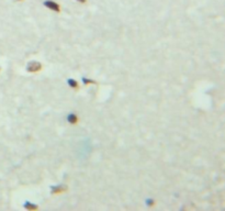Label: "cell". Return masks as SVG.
I'll use <instances>...</instances> for the list:
<instances>
[{"label":"cell","mask_w":225,"mask_h":211,"mask_svg":"<svg viewBox=\"0 0 225 211\" xmlns=\"http://www.w3.org/2000/svg\"><path fill=\"white\" fill-rule=\"evenodd\" d=\"M44 6L47 9L52 10V11H55V12L60 11V6L58 5L57 2L53 1V0H46V1H44Z\"/></svg>","instance_id":"6da1fadb"},{"label":"cell","mask_w":225,"mask_h":211,"mask_svg":"<svg viewBox=\"0 0 225 211\" xmlns=\"http://www.w3.org/2000/svg\"><path fill=\"white\" fill-rule=\"evenodd\" d=\"M42 68V65L39 62H30L28 65V70L29 72H39Z\"/></svg>","instance_id":"7a4b0ae2"},{"label":"cell","mask_w":225,"mask_h":211,"mask_svg":"<svg viewBox=\"0 0 225 211\" xmlns=\"http://www.w3.org/2000/svg\"><path fill=\"white\" fill-rule=\"evenodd\" d=\"M67 120H68V122L72 123V124H76V123L78 122V117L74 113H70L69 116L67 117Z\"/></svg>","instance_id":"3957f363"},{"label":"cell","mask_w":225,"mask_h":211,"mask_svg":"<svg viewBox=\"0 0 225 211\" xmlns=\"http://www.w3.org/2000/svg\"><path fill=\"white\" fill-rule=\"evenodd\" d=\"M68 85H69L70 87H72V88H74V89H78V84H77V81L76 80H74V79H68Z\"/></svg>","instance_id":"277c9868"},{"label":"cell","mask_w":225,"mask_h":211,"mask_svg":"<svg viewBox=\"0 0 225 211\" xmlns=\"http://www.w3.org/2000/svg\"><path fill=\"white\" fill-rule=\"evenodd\" d=\"M66 190V188H59V187H56L53 188V193L54 194H57V193H62V191Z\"/></svg>","instance_id":"5b68a950"},{"label":"cell","mask_w":225,"mask_h":211,"mask_svg":"<svg viewBox=\"0 0 225 211\" xmlns=\"http://www.w3.org/2000/svg\"><path fill=\"white\" fill-rule=\"evenodd\" d=\"M82 80H84V83L86 84V85H88V84H95V81L90 80V79H88V78H82Z\"/></svg>","instance_id":"8992f818"},{"label":"cell","mask_w":225,"mask_h":211,"mask_svg":"<svg viewBox=\"0 0 225 211\" xmlns=\"http://www.w3.org/2000/svg\"><path fill=\"white\" fill-rule=\"evenodd\" d=\"M24 207H26V209H31V210H32V209H37L36 206H32V204H29V202H28V204H26Z\"/></svg>","instance_id":"52a82bcc"},{"label":"cell","mask_w":225,"mask_h":211,"mask_svg":"<svg viewBox=\"0 0 225 211\" xmlns=\"http://www.w3.org/2000/svg\"><path fill=\"white\" fill-rule=\"evenodd\" d=\"M77 1H79V2H81V3H86L87 2V0H77Z\"/></svg>","instance_id":"ba28073f"},{"label":"cell","mask_w":225,"mask_h":211,"mask_svg":"<svg viewBox=\"0 0 225 211\" xmlns=\"http://www.w3.org/2000/svg\"><path fill=\"white\" fill-rule=\"evenodd\" d=\"M16 1H22V0H16Z\"/></svg>","instance_id":"9c48e42d"}]
</instances>
